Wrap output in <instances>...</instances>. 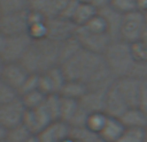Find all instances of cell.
<instances>
[{"instance_id": "30bf717a", "label": "cell", "mask_w": 147, "mask_h": 142, "mask_svg": "<svg viewBox=\"0 0 147 142\" xmlns=\"http://www.w3.org/2000/svg\"><path fill=\"white\" fill-rule=\"evenodd\" d=\"M141 79L142 78H136V76H132V75H127L114 80L115 87L120 92V94L124 97L125 102L128 103L129 107L138 106L140 93H141Z\"/></svg>"}, {"instance_id": "8992f818", "label": "cell", "mask_w": 147, "mask_h": 142, "mask_svg": "<svg viewBox=\"0 0 147 142\" xmlns=\"http://www.w3.org/2000/svg\"><path fill=\"white\" fill-rule=\"evenodd\" d=\"M32 39L28 34H22L17 36H8L5 49L1 54V58L5 64H13V62H21L23 56L26 54L27 49L30 48Z\"/></svg>"}, {"instance_id": "8fae6325", "label": "cell", "mask_w": 147, "mask_h": 142, "mask_svg": "<svg viewBox=\"0 0 147 142\" xmlns=\"http://www.w3.org/2000/svg\"><path fill=\"white\" fill-rule=\"evenodd\" d=\"M25 106L22 105L20 97L8 103L0 105V125L7 129L21 124L25 114Z\"/></svg>"}, {"instance_id": "7bdbcfd3", "label": "cell", "mask_w": 147, "mask_h": 142, "mask_svg": "<svg viewBox=\"0 0 147 142\" xmlns=\"http://www.w3.org/2000/svg\"><path fill=\"white\" fill-rule=\"evenodd\" d=\"M5 67V62L3 61V58L0 57V78H1V74H3V70H4Z\"/></svg>"}, {"instance_id": "44dd1931", "label": "cell", "mask_w": 147, "mask_h": 142, "mask_svg": "<svg viewBox=\"0 0 147 142\" xmlns=\"http://www.w3.org/2000/svg\"><path fill=\"white\" fill-rule=\"evenodd\" d=\"M89 88L85 83L79 80H67L66 84L63 85L62 91L59 92V96L66 97V98H71L80 101L86 93H88Z\"/></svg>"}, {"instance_id": "ac0fdd59", "label": "cell", "mask_w": 147, "mask_h": 142, "mask_svg": "<svg viewBox=\"0 0 147 142\" xmlns=\"http://www.w3.org/2000/svg\"><path fill=\"white\" fill-rule=\"evenodd\" d=\"M47 21L39 13L28 10V30L27 34L32 40H41L48 38V26Z\"/></svg>"}, {"instance_id": "484cf974", "label": "cell", "mask_w": 147, "mask_h": 142, "mask_svg": "<svg viewBox=\"0 0 147 142\" xmlns=\"http://www.w3.org/2000/svg\"><path fill=\"white\" fill-rule=\"evenodd\" d=\"M30 0H0V10L3 14H12L28 10Z\"/></svg>"}, {"instance_id": "74e56055", "label": "cell", "mask_w": 147, "mask_h": 142, "mask_svg": "<svg viewBox=\"0 0 147 142\" xmlns=\"http://www.w3.org/2000/svg\"><path fill=\"white\" fill-rule=\"evenodd\" d=\"M138 107L147 115V76L141 79V93H140V101H138Z\"/></svg>"}, {"instance_id": "4fadbf2b", "label": "cell", "mask_w": 147, "mask_h": 142, "mask_svg": "<svg viewBox=\"0 0 147 142\" xmlns=\"http://www.w3.org/2000/svg\"><path fill=\"white\" fill-rule=\"evenodd\" d=\"M128 109L129 106L125 102L124 97L120 94V92L117 91V88L112 81L111 85L107 88L106 96H105V112L110 116L120 118Z\"/></svg>"}, {"instance_id": "83f0119b", "label": "cell", "mask_w": 147, "mask_h": 142, "mask_svg": "<svg viewBox=\"0 0 147 142\" xmlns=\"http://www.w3.org/2000/svg\"><path fill=\"white\" fill-rule=\"evenodd\" d=\"M81 49L80 43L78 41L76 36L69 39L66 41L61 43V52H59V65H62L63 62H66L67 60H70L72 56H75L79 51Z\"/></svg>"}, {"instance_id": "7c38bea8", "label": "cell", "mask_w": 147, "mask_h": 142, "mask_svg": "<svg viewBox=\"0 0 147 142\" xmlns=\"http://www.w3.org/2000/svg\"><path fill=\"white\" fill-rule=\"evenodd\" d=\"M69 0H30L28 10L39 13L45 20L61 17Z\"/></svg>"}, {"instance_id": "ffe728a7", "label": "cell", "mask_w": 147, "mask_h": 142, "mask_svg": "<svg viewBox=\"0 0 147 142\" xmlns=\"http://www.w3.org/2000/svg\"><path fill=\"white\" fill-rule=\"evenodd\" d=\"M124 131H125V127L123 124V122L120 120V118L110 116L109 115L103 129L99 133V138L106 142H116Z\"/></svg>"}, {"instance_id": "3957f363", "label": "cell", "mask_w": 147, "mask_h": 142, "mask_svg": "<svg viewBox=\"0 0 147 142\" xmlns=\"http://www.w3.org/2000/svg\"><path fill=\"white\" fill-rule=\"evenodd\" d=\"M102 57L114 79L130 75V71L136 65L130 44L120 39L112 40L105 51V53L102 54Z\"/></svg>"}, {"instance_id": "7a4b0ae2", "label": "cell", "mask_w": 147, "mask_h": 142, "mask_svg": "<svg viewBox=\"0 0 147 142\" xmlns=\"http://www.w3.org/2000/svg\"><path fill=\"white\" fill-rule=\"evenodd\" d=\"M59 52L61 43L48 38L32 40L30 48L21 60V64L30 74H43L59 65Z\"/></svg>"}, {"instance_id": "4316f807", "label": "cell", "mask_w": 147, "mask_h": 142, "mask_svg": "<svg viewBox=\"0 0 147 142\" xmlns=\"http://www.w3.org/2000/svg\"><path fill=\"white\" fill-rule=\"evenodd\" d=\"M20 99L26 110H34V109L40 107L45 102L47 96L38 89V91H34V92H30V93L20 96Z\"/></svg>"}, {"instance_id": "cb8c5ba5", "label": "cell", "mask_w": 147, "mask_h": 142, "mask_svg": "<svg viewBox=\"0 0 147 142\" xmlns=\"http://www.w3.org/2000/svg\"><path fill=\"white\" fill-rule=\"evenodd\" d=\"M107 118H109V115H107L105 111L90 112V114L88 115L85 127L88 128V129H90L93 133L98 135V137H99V133H101V131L103 129L105 124H106V122H107Z\"/></svg>"}, {"instance_id": "ab89813d", "label": "cell", "mask_w": 147, "mask_h": 142, "mask_svg": "<svg viewBox=\"0 0 147 142\" xmlns=\"http://www.w3.org/2000/svg\"><path fill=\"white\" fill-rule=\"evenodd\" d=\"M7 133H8L7 128H4L3 125H0V142L7 140Z\"/></svg>"}, {"instance_id": "8d00e7d4", "label": "cell", "mask_w": 147, "mask_h": 142, "mask_svg": "<svg viewBox=\"0 0 147 142\" xmlns=\"http://www.w3.org/2000/svg\"><path fill=\"white\" fill-rule=\"evenodd\" d=\"M38 89H39V74H30L28 78L26 79V81L23 83V85L21 87L20 92H18V96L38 91Z\"/></svg>"}, {"instance_id": "e0dca14e", "label": "cell", "mask_w": 147, "mask_h": 142, "mask_svg": "<svg viewBox=\"0 0 147 142\" xmlns=\"http://www.w3.org/2000/svg\"><path fill=\"white\" fill-rule=\"evenodd\" d=\"M106 89H89L88 93L80 99V106L90 114L94 111H105Z\"/></svg>"}, {"instance_id": "60d3db41", "label": "cell", "mask_w": 147, "mask_h": 142, "mask_svg": "<svg viewBox=\"0 0 147 142\" xmlns=\"http://www.w3.org/2000/svg\"><path fill=\"white\" fill-rule=\"evenodd\" d=\"M141 40L147 43V13H146V20H145V27H143V32H142V38Z\"/></svg>"}, {"instance_id": "f1b7e54d", "label": "cell", "mask_w": 147, "mask_h": 142, "mask_svg": "<svg viewBox=\"0 0 147 142\" xmlns=\"http://www.w3.org/2000/svg\"><path fill=\"white\" fill-rule=\"evenodd\" d=\"M30 136H32V133L21 123V124L8 129L7 141L8 142H26V140H27Z\"/></svg>"}, {"instance_id": "9c48e42d", "label": "cell", "mask_w": 147, "mask_h": 142, "mask_svg": "<svg viewBox=\"0 0 147 142\" xmlns=\"http://www.w3.org/2000/svg\"><path fill=\"white\" fill-rule=\"evenodd\" d=\"M28 10L12 14H3L0 17V32L5 36H17L27 34Z\"/></svg>"}, {"instance_id": "d590c367", "label": "cell", "mask_w": 147, "mask_h": 142, "mask_svg": "<svg viewBox=\"0 0 147 142\" xmlns=\"http://www.w3.org/2000/svg\"><path fill=\"white\" fill-rule=\"evenodd\" d=\"M110 5L123 14H127L133 10H138L136 0H110Z\"/></svg>"}, {"instance_id": "ee69618b", "label": "cell", "mask_w": 147, "mask_h": 142, "mask_svg": "<svg viewBox=\"0 0 147 142\" xmlns=\"http://www.w3.org/2000/svg\"><path fill=\"white\" fill-rule=\"evenodd\" d=\"M145 142H147V128L145 129Z\"/></svg>"}, {"instance_id": "6da1fadb", "label": "cell", "mask_w": 147, "mask_h": 142, "mask_svg": "<svg viewBox=\"0 0 147 142\" xmlns=\"http://www.w3.org/2000/svg\"><path fill=\"white\" fill-rule=\"evenodd\" d=\"M67 80H79L89 89H106L114 81L102 54H96L81 48L75 56L61 65Z\"/></svg>"}, {"instance_id": "d6a6232c", "label": "cell", "mask_w": 147, "mask_h": 142, "mask_svg": "<svg viewBox=\"0 0 147 142\" xmlns=\"http://www.w3.org/2000/svg\"><path fill=\"white\" fill-rule=\"evenodd\" d=\"M116 142H145V129L125 128V131Z\"/></svg>"}, {"instance_id": "7dc6e473", "label": "cell", "mask_w": 147, "mask_h": 142, "mask_svg": "<svg viewBox=\"0 0 147 142\" xmlns=\"http://www.w3.org/2000/svg\"><path fill=\"white\" fill-rule=\"evenodd\" d=\"M0 17H1V10H0Z\"/></svg>"}, {"instance_id": "52a82bcc", "label": "cell", "mask_w": 147, "mask_h": 142, "mask_svg": "<svg viewBox=\"0 0 147 142\" xmlns=\"http://www.w3.org/2000/svg\"><path fill=\"white\" fill-rule=\"evenodd\" d=\"M51 112L45 107V105H41L40 107L34 110H25L22 119V124L30 131L32 135H39L41 131H44L48 125L53 123Z\"/></svg>"}, {"instance_id": "1f68e13d", "label": "cell", "mask_w": 147, "mask_h": 142, "mask_svg": "<svg viewBox=\"0 0 147 142\" xmlns=\"http://www.w3.org/2000/svg\"><path fill=\"white\" fill-rule=\"evenodd\" d=\"M130 48H132V54L136 64L147 65V43L138 40L130 44Z\"/></svg>"}, {"instance_id": "ba28073f", "label": "cell", "mask_w": 147, "mask_h": 142, "mask_svg": "<svg viewBox=\"0 0 147 142\" xmlns=\"http://www.w3.org/2000/svg\"><path fill=\"white\" fill-rule=\"evenodd\" d=\"M48 26V39L57 43H62L74 38L78 31V26L71 20L63 17H56L47 21Z\"/></svg>"}, {"instance_id": "277c9868", "label": "cell", "mask_w": 147, "mask_h": 142, "mask_svg": "<svg viewBox=\"0 0 147 142\" xmlns=\"http://www.w3.org/2000/svg\"><path fill=\"white\" fill-rule=\"evenodd\" d=\"M145 20L146 13L141 12V10H133V12L124 14L119 39L129 44L141 40L143 27H145Z\"/></svg>"}, {"instance_id": "c3c4849f", "label": "cell", "mask_w": 147, "mask_h": 142, "mask_svg": "<svg viewBox=\"0 0 147 142\" xmlns=\"http://www.w3.org/2000/svg\"><path fill=\"white\" fill-rule=\"evenodd\" d=\"M146 13H147V12H146Z\"/></svg>"}, {"instance_id": "f35d334b", "label": "cell", "mask_w": 147, "mask_h": 142, "mask_svg": "<svg viewBox=\"0 0 147 142\" xmlns=\"http://www.w3.org/2000/svg\"><path fill=\"white\" fill-rule=\"evenodd\" d=\"M7 39H8V36H5L3 32H0V57H1L3 52H4V49H5V44H7Z\"/></svg>"}, {"instance_id": "4dcf8cb0", "label": "cell", "mask_w": 147, "mask_h": 142, "mask_svg": "<svg viewBox=\"0 0 147 142\" xmlns=\"http://www.w3.org/2000/svg\"><path fill=\"white\" fill-rule=\"evenodd\" d=\"M44 105L48 109V111L51 112L54 122H58L59 112H61V96L59 94H49V96H47Z\"/></svg>"}, {"instance_id": "f546056e", "label": "cell", "mask_w": 147, "mask_h": 142, "mask_svg": "<svg viewBox=\"0 0 147 142\" xmlns=\"http://www.w3.org/2000/svg\"><path fill=\"white\" fill-rule=\"evenodd\" d=\"M70 136L78 142H97L99 138L98 135L93 133L86 127L71 128V129H70Z\"/></svg>"}, {"instance_id": "d6986e66", "label": "cell", "mask_w": 147, "mask_h": 142, "mask_svg": "<svg viewBox=\"0 0 147 142\" xmlns=\"http://www.w3.org/2000/svg\"><path fill=\"white\" fill-rule=\"evenodd\" d=\"M125 128H134V129H146L147 128V115L138 106L129 107L124 114L120 116Z\"/></svg>"}, {"instance_id": "7402d4cb", "label": "cell", "mask_w": 147, "mask_h": 142, "mask_svg": "<svg viewBox=\"0 0 147 142\" xmlns=\"http://www.w3.org/2000/svg\"><path fill=\"white\" fill-rule=\"evenodd\" d=\"M97 14H98V9L96 7H93L90 4H86V3L79 1L78 8H76L75 13H74L71 21L78 27H83Z\"/></svg>"}, {"instance_id": "2e32d148", "label": "cell", "mask_w": 147, "mask_h": 142, "mask_svg": "<svg viewBox=\"0 0 147 142\" xmlns=\"http://www.w3.org/2000/svg\"><path fill=\"white\" fill-rule=\"evenodd\" d=\"M98 13L103 17L105 22H106L110 38H111L112 40H119L120 27H121V22H123L124 14L117 12L116 9H114L111 5H107V7L99 9Z\"/></svg>"}, {"instance_id": "b9f144b4", "label": "cell", "mask_w": 147, "mask_h": 142, "mask_svg": "<svg viewBox=\"0 0 147 142\" xmlns=\"http://www.w3.org/2000/svg\"><path fill=\"white\" fill-rule=\"evenodd\" d=\"M26 142H40V140H39L38 135H32V136H30V137L26 140Z\"/></svg>"}, {"instance_id": "d4e9b609", "label": "cell", "mask_w": 147, "mask_h": 142, "mask_svg": "<svg viewBox=\"0 0 147 142\" xmlns=\"http://www.w3.org/2000/svg\"><path fill=\"white\" fill-rule=\"evenodd\" d=\"M79 106H80V102L79 101L71 99V98H66V97L61 96V112H59V120L69 124V122L72 119L75 112L78 111Z\"/></svg>"}, {"instance_id": "e575fe53", "label": "cell", "mask_w": 147, "mask_h": 142, "mask_svg": "<svg viewBox=\"0 0 147 142\" xmlns=\"http://www.w3.org/2000/svg\"><path fill=\"white\" fill-rule=\"evenodd\" d=\"M18 93L13 88H10L1 78H0V105L12 102L18 98Z\"/></svg>"}, {"instance_id": "f6af8a7d", "label": "cell", "mask_w": 147, "mask_h": 142, "mask_svg": "<svg viewBox=\"0 0 147 142\" xmlns=\"http://www.w3.org/2000/svg\"><path fill=\"white\" fill-rule=\"evenodd\" d=\"M97 142H106V141H103V140H101V138H98V141Z\"/></svg>"}, {"instance_id": "5bb4252c", "label": "cell", "mask_w": 147, "mask_h": 142, "mask_svg": "<svg viewBox=\"0 0 147 142\" xmlns=\"http://www.w3.org/2000/svg\"><path fill=\"white\" fill-rule=\"evenodd\" d=\"M28 75H30V72L23 67L21 62H13V64H5V67L1 74V79L18 93L21 87L28 78Z\"/></svg>"}, {"instance_id": "836d02e7", "label": "cell", "mask_w": 147, "mask_h": 142, "mask_svg": "<svg viewBox=\"0 0 147 142\" xmlns=\"http://www.w3.org/2000/svg\"><path fill=\"white\" fill-rule=\"evenodd\" d=\"M83 27L86 28L88 31H92V32H96V34H109V31H107V25H106V22H105L103 17H102L99 13L97 16H94Z\"/></svg>"}, {"instance_id": "9a60e30c", "label": "cell", "mask_w": 147, "mask_h": 142, "mask_svg": "<svg viewBox=\"0 0 147 142\" xmlns=\"http://www.w3.org/2000/svg\"><path fill=\"white\" fill-rule=\"evenodd\" d=\"M70 125L65 122H53L38 135L40 142H63L70 136Z\"/></svg>"}, {"instance_id": "5b68a950", "label": "cell", "mask_w": 147, "mask_h": 142, "mask_svg": "<svg viewBox=\"0 0 147 142\" xmlns=\"http://www.w3.org/2000/svg\"><path fill=\"white\" fill-rule=\"evenodd\" d=\"M75 36L80 43L81 48L96 54H103L112 41L109 34H96L84 27H79Z\"/></svg>"}, {"instance_id": "603a6c76", "label": "cell", "mask_w": 147, "mask_h": 142, "mask_svg": "<svg viewBox=\"0 0 147 142\" xmlns=\"http://www.w3.org/2000/svg\"><path fill=\"white\" fill-rule=\"evenodd\" d=\"M47 76H48L49 81H51L52 87H53V92L56 94H59V92L62 91V88H63V85L66 84L67 81V78L66 75H65L63 70H62L61 65H58V66H54L52 67V69H49L48 71H45Z\"/></svg>"}, {"instance_id": "bcb514c9", "label": "cell", "mask_w": 147, "mask_h": 142, "mask_svg": "<svg viewBox=\"0 0 147 142\" xmlns=\"http://www.w3.org/2000/svg\"><path fill=\"white\" fill-rule=\"evenodd\" d=\"M1 142H8V141H7V140H4V141H1Z\"/></svg>"}]
</instances>
